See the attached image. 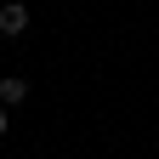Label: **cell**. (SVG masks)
<instances>
[{
  "label": "cell",
  "instance_id": "1",
  "mask_svg": "<svg viewBox=\"0 0 159 159\" xmlns=\"http://www.w3.org/2000/svg\"><path fill=\"white\" fill-rule=\"evenodd\" d=\"M0 34H6V40L29 34V6H23V0H11V6H0Z\"/></svg>",
  "mask_w": 159,
  "mask_h": 159
},
{
  "label": "cell",
  "instance_id": "2",
  "mask_svg": "<svg viewBox=\"0 0 159 159\" xmlns=\"http://www.w3.org/2000/svg\"><path fill=\"white\" fill-rule=\"evenodd\" d=\"M0 102H6V108H23V102H29V80L6 74V80H0Z\"/></svg>",
  "mask_w": 159,
  "mask_h": 159
},
{
  "label": "cell",
  "instance_id": "3",
  "mask_svg": "<svg viewBox=\"0 0 159 159\" xmlns=\"http://www.w3.org/2000/svg\"><path fill=\"white\" fill-rule=\"evenodd\" d=\"M6 125H11V108H6V102H0V136H6Z\"/></svg>",
  "mask_w": 159,
  "mask_h": 159
}]
</instances>
